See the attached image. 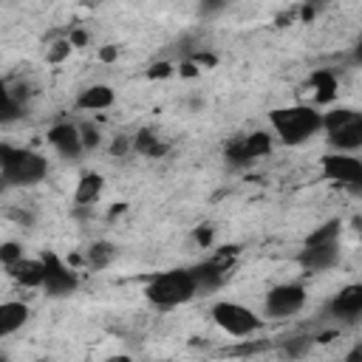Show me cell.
I'll return each mask as SVG.
<instances>
[{"instance_id": "16", "label": "cell", "mask_w": 362, "mask_h": 362, "mask_svg": "<svg viewBox=\"0 0 362 362\" xmlns=\"http://www.w3.org/2000/svg\"><path fill=\"white\" fill-rule=\"evenodd\" d=\"M113 88L110 85H90L76 96V107L79 110H107L113 105Z\"/></svg>"}, {"instance_id": "28", "label": "cell", "mask_w": 362, "mask_h": 362, "mask_svg": "<svg viewBox=\"0 0 362 362\" xmlns=\"http://www.w3.org/2000/svg\"><path fill=\"white\" fill-rule=\"evenodd\" d=\"M127 150H133V147H130V136H116L113 144H110V153H113V156H124Z\"/></svg>"}, {"instance_id": "35", "label": "cell", "mask_w": 362, "mask_h": 362, "mask_svg": "<svg viewBox=\"0 0 362 362\" xmlns=\"http://www.w3.org/2000/svg\"><path fill=\"white\" fill-rule=\"evenodd\" d=\"M0 362H8V354L6 351H0Z\"/></svg>"}, {"instance_id": "18", "label": "cell", "mask_w": 362, "mask_h": 362, "mask_svg": "<svg viewBox=\"0 0 362 362\" xmlns=\"http://www.w3.org/2000/svg\"><path fill=\"white\" fill-rule=\"evenodd\" d=\"M130 147H133L139 156H147V158H161V156H167V144H164L150 127H141V130L130 139Z\"/></svg>"}, {"instance_id": "5", "label": "cell", "mask_w": 362, "mask_h": 362, "mask_svg": "<svg viewBox=\"0 0 362 362\" xmlns=\"http://www.w3.org/2000/svg\"><path fill=\"white\" fill-rule=\"evenodd\" d=\"M209 314H212L215 325H218L221 331L232 334V337H249V334L260 331V325H263L260 317H257L252 308H246V305H240V303H229V300L215 303Z\"/></svg>"}, {"instance_id": "1", "label": "cell", "mask_w": 362, "mask_h": 362, "mask_svg": "<svg viewBox=\"0 0 362 362\" xmlns=\"http://www.w3.org/2000/svg\"><path fill=\"white\" fill-rule=\"evenodd\" d=\"M269 122L277 133V139L286 147L305 144L314 133L322 130V113L311 105H291V107H274L269 113Z\"/></svg>"}, {"instance_id": "20", "label": "cell", "mask_w": 362, "mask_h": 362, "mask_svg": "<svg viewBox=\"0 0 362 362\" xmlns=\"http://www.w3.org/2000/svg\"><path fill=\"white\" fill-rule=\"evenodd\" d=\"M113 257H116V246L107 243V240H96V243H90L88 252H85V263H88L90 269H107V266L113 263Z\"/></svg>"}, {"instance_id": "23", "label": "cell", "mask_w": 362, "mask_h": 362, "mask_svg": "<svg viewBox=\"0 0 362 362\" xmlns=\"http://www.w3.org/2000/svg\"><path fill=\"white\" fill-rule=\"evenodd\" d=\"M76 127H79L82 150H96V147H99V141H102L99 127H96V124H90V122H82V124H76Z\"/></svg>"}, {"instance_id": "7", "label": "cell", "mask_w": 362, "mask_h": 362, "mask_svg": "<svg viewBox=\"0 0 362 362\" xmlns=\"http://www.w3.org/2000/svg\"><path fill=\"white\" fill-rule=\"evenodd\" d=\"M269 150H272V136H269L266 130H255V133H249V136H240V139L229 141L226 150H223V156H226L229 164L246 167V164L263 158Z\"/></svg>"}, {"instance_id": "36", "label": "cell", "mask_w": 362, "mask_h": 362, "mask_svg": "<svg viewBox=\"0 0 362 362\" xmlns=\"http://www.w3.org/2000/svg\"><path fill=\"white\" fill-rule=\"evenodd\" d=\"M6 187H8V184H6V181H3V175H0V192H3Z\"/></svg>"}, {"instance_id": "25", "label": "cell", "mask_w": 362, "mask_h": 362, "mask_svg": "<svg viewBox=\"0 0 362 362\" xmlns=\"http://www.w3.org/2000/svg\"><path fill=\"white\" fill-rule=\"evenodd\" d=\"M68 54H71V42H68V40H57V42L48 45L45 59H48V62H62Z\"/></svg>"}, {"instance_id": "2", "label": "cell", "mask_w": 362, "mask_h": 362, "mask_svg": "<svg viewBox=\"0 0 362 362\" xmlns=\"http://www.w3.org/2000/svg\"><path fill=\"white\" fill-rule=\"evenodd\" d=\"M144 294L158 308H175L181 303H189L198 294V283L189 269H170V272L153 274L147 280Z\"/></svg>"}, {"instance_id": "31", "label": "cell", "mask_w": 362, "mask_h": 362, "mask_svg": "<svg viewBox=\"0 0 362 362\" xmlns=\"http://www.w3.org/2000/svg\"><path fill=\"white\" fill-rule=\"evenodd\" d=\"M8 218H14V221H20L23 226H31V212H20V209H8Z\"/></svg>"}, {"instance_id": "15", "label": "cell", "mask_w": 362, "mask_h": 362, "mask_svg": "<svg viewBox=\"0 0 362 362\" xmlns=\"http://www.w3.org/2000/svg\"><path fill=\"white\" fill-rule=\"evenodd\" d=\"M28 305L20 303V300H8V303H0V339L20 331L25 322H28Z\"/></svg>"}, {"instance_id": "29", "label": "cell", "mask_w": 362, "mask_h": 362, "mask_svg": "<svg viewBox=\"0 0 362 362\" xmlns=\"http://www.w3.org/2000/svg\"><path fill=\"white\" fill-rule=\"evenodd\" d=\"M68 42H71V48H82V45H88V34L82 28H74L71 37H68Z\"/></svg>"}, {"instance_id": "19", "label": "cell", "mask_w": 362, "mask_h": 362, "mask_svg": "<svg viewBox=\"0 0 362 362\" xmlns=\"http://www.w3.org/2000/svg\"><path fill=\"white\" fill-rule=\"evenodd\" d=\"M339 218H331L325 223H320L308 238H305V246H334L339 243Z\"/></svg>"}, {"instance_id": "33", "label": "cell", "mask_w": 362, "mask_h": 362, "mask_svg": "<svg viewBox=\"0 0 362 362\" xmlns=\"http://www.w3.org/2000/svg\"><path fill=\"white\" fill-rule=\"evenodd\" d=\"M342 362H362V345H354L348 354H345V359Z\"/></svg>"}, {"instance_id": "22", "label": "cell", "mask_w": 362, "mask_h": 362, "mask_svg": "<svg viewBox=\"0 0 362 362\" xmlns=\"http://www.w3.org/2000/svg\"><path fill=\"white\" fill-rule=\"evenodd\" d=\"M311 85H314V93H317V102H334V96H337V79H334V74L331 71H317L314 76H311Z\"/></svg>"}, {"instance_id": "14", "label": "cell", "mask_w": 362, "mask_h": 362, "mask_svg": "<svg viewBox=\"0 0 362 362\" xmlns=\"http://www.w3.org/2000/svg\"><path fill=\"white\" fill-rule=\"evenodd\" d=\"M8 274H11L23 288H42V280H45V263H42V260L23 257L20 263H14V266L8 269Z\"/></svg>"}, {"instance_id": "3", "label": "cell", "mask_w": 362, "mask_h": 362, "mask_svg": "<svg viewBox=\"0 0 362 362\" xmlns=\"http://www.w3.org/2000/svg\"><path fill=\"white\" fill-rule=\"evenodd\" d=\"M322 130L328 133V144L337 153L362 147V113L354 107H334L322 113Z\"/></svg>"}, {"instance_id": "21", "label": "cell", "mask_w": 362, "mask_h": 362, "mask_svg": "<svg viewBox=\"0 0 362 362\" xmlns=\"http://www.w3.org/2000/svg\"><path fill=\"white\" fill-rule=\"evenodd\" d=\"M23 116V105L14 90H8V82H0V124L17 122Z\"/></svg>"}, {"instance_id": "12", "label": "cell", "mask_w": 362, "mask_h": 362, "mask_svg": "<svg viewBox=\"0 0 362 362\" xmlns=\"http://www.w3.org/2000/svg\"><path fill=\"white\" fill-rule=\"evenodd\" d=\"M297 263L308 274L328 272L339 263V243H334V246H303V252L297 255Z\"/></svg>"}, {"instance_id": "13", "label": "cell", "mask_w": 362, "mask_h": 362, "mask_svg": "<svg viewBox=\"0 0 362 362\" xmlns=\"http://www.w3.org/2000/svg\"><path fill=\"white\" fill-rule=\"evenodd\" d=\"M189 272H192L198 288H218V286L226 280V274H229L226 252H221V257L206 260V263H201V266H195V269H189Z\"/></svg>"}, {"instance_id": "4", "label": "cell", "mask_w": 362, "mask_h": 362, "mask_svg": "<svg viewBox=\"0 0 362 362\" xmlns=\"http://www.w3.org/2000/svg\"><path fill=\"white\" fill-rule=\"evenodd\" d=\"M48 173V161L34 153V150H23V147H14L8 164L0 170L3 181L8 187H31V184H40Z\"/></svg>"}, {"instance_id": "6", "label": "cell", "mask_w": 362, "mask_h": 362, "mask_svg": "<svg viewBox=\"0 0 362 362\" xmlns=\"http://www.w3.org/2000/svg\"><path fill=\"white\" fill-rule=\"evenodd\" d=\"M305 297L308 294L300 283H280V286L269 288V294L263 300V311L272 320H286V317H294V314L303 311Z\"/></svg>"}, {"instance_id": "17", "label": "cell", "mask_w": 362, "mask_h": 362, "mask_svg": "<svg viewBox=\"0 0 362 362\" xmlns=\"http://www.w3.org/2000/svg\"><path fill=\"white\" fill-rule=\"evenodd\" d=\"M102 189H105V178L99 173H82L79 184H76V192H74V201L79 206H93L99 201Z\"/></svg>"}, {"instance_id": "11", "label": "cell", "mask_w": 362, "mask_h": 362, "mask_svg": "<svg viewBox=\"0 0 362 362\" xmlns=\"http://www.w3.org/2000/svg\"><path fill=\"white\" fill-rule=\"evenodd\" d=\"M48 144L62 156V158H71L76 161L79 153H82V141H79V127L71 124V122H57L48 127Z\"/></svg>"}, {"instance_id": "24", "label": "cell", "mask_w": 362, "mask_h": 362, "mask_svg": "<svg viewBox=\"0 0 362 362\" xmlns=\"http://www.w3.org/2000/svg\"><path fill=\"white\" fill-rule=\"evenodd\" d=\"M23 260V246L17 243V240H6V243H0V263L6 266V269H11L14 263H20Z\"/></svg>"}, {"instance_id": "26", "label": "cell", "mask_w": 362, "mask_h": 362, "mask_svg": "<svg viewBox=\"0 0 362 362\" xmlns=\"http://www.w3.org/2000/svg\"><path fill=\"white\" fill-rule=\"evenodd\" d=\"M212 238H215V229L206 226V223H204V226H195V232H192V240H195L198 246H204V249L212 246Z\"/></svg>"}, {"instance_id": "10", "label": "cell", "mask_w": 362, "mask_h": 362, "mask_svg": "<svg viewBox=\"0 0 362 362\" xmlns=\"http://www.w3.org/2000/svg\"><path fill=\"white\" fill-rule=\"evenodd\" d=\"M328 314L334 320H345V322H354L359 314H362V286L359 283H348L342 286L334 300L328 303Z\"/></svg>"}, {"instance_id": "27", "label": "cell", "mask_w": 362, "mask_h": 362, "mask_svg": "<svg viewBox=\"0 0 362 362\" xmlns=\"http://www.w3.org/2000/svg\"><path fill=\"white\" fill-rule=\"evenodd\" d=\"M175 68L170 65V62H153L150 68H147V76L150 79H164V76H170Z\"/></svg>"}, {"instance_id": "34", "label": "cell", "mask_w": 362, "mask_h": 362, "mask_svg": "<svg viewBox=\"0 0 362 362\" xmlns=\"http://www.w3.org/2000/svg\"><path fill=\"white\" fill-rule=\"evenodd\" d=\"M178 71H181V76H195V74H198V65H192V62L187 59V62H181Z\"/></svg>"}, {"instance_id": "9", "label": "cell", "mask_w": 362, "mask_h": 362, "mask_svg": "<svg viewBox=\"0 0 362 362\" xmlns=\"http://www.w3.org/2000/svg\"><path fill=\"white\" fill-rule=\"evenodd\" d=\"M40 260L45 263V280H42V288H45L48 297H68V294L76 291L79 280H76V274H74L71 266H65L54 252H45Z\"/></svg>"}, {"instance_id": "8", "label": "cell", "mask_w": 362, "mask_h": 362, "mask_svg": "<svg viewBox=\"0 0 362 362\" xmlns=\"http://www.w3.org/2000/svg\"><path fill=\"white\" fill-rule=\"evenodd\" d=\"M320 167L328 181H337V184L359 192V187H362V161L359 158H354L348 153H328V156H322Z\"/></svg>"}, {"instance_id": "30", "label": "cell", "mask_w": 362, "mask_h": 362, "mask_svg": "<svg viewBox=\"0 0 362 362\" xmlns=\"http://www.w3.org/2000/svg\"><path fill=\"white\" fill-rule=\"evenodd\" d=\"M300 339H303V342H288V345H286V354H288V356H300V354L311 345V339H305V337H300Z\"/></svg>"}, {"instance_id": "32", "label": "cell", "mask_w": 362, "mask_h": 362, "mask_svg": "<svg viewBox=\"0 0 362 362\" xmlns=\"http://www.w3.org/2000/svg\"><path fill=\"white\" fill-rule=\"evenodd\" d=\"M116 54H119V51H116L113 45H105V48L99 51V59H102V62H113V59H116Z\"/></svg>"}]
</instances>
